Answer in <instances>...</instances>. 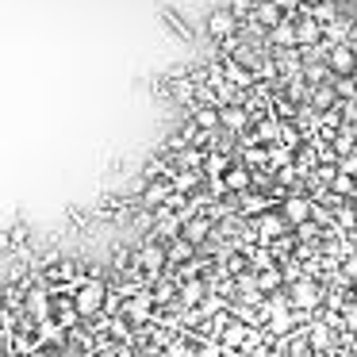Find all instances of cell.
<instances>
[{"instance_id":"obj_1","label":"cell","mask_w":357,"mask_h":357,"mask_svg":"<svg viewBox=\"0 0 357 357\" xmlns=\"http://www.w3.org/2000/svg\"><path fill=\"white\" fill-rule=\"evenodd\" d=\"M108 296H112V288L104 284V280H81L77 288H73V303H77V311H81V319H96L104 307H108Z\"/></svg>"},{"instance_id":"obj_2","label":"cell","mask_w":357,"mask_h":357,"mask_svg":"<svg viewBox=\"0 0 357 357\" xmlns=\"http://www.w3.org/2000/svg\"><path fill=\"white\" fill-rule=\"evenodd\" d=\"M165 265H169V250H165V246H158V242H154V238H150V242H146V246H142V250H139V269H142V273H146V277H150V280H154V277H158V273H162V269H165Z\"/></svg>"},{"instance_id":"obj_3","label":"cell","mask_w":357,"mask_h":357,"mask_svg":"<svg viewBox=\"0 0 357 357\" xmlns=\"http://www.w3.org/2000/svg\"><path fill=\"white\" fill-rule=\"evenodd\" d=\"M280 215H284L292 227L307 223V215H311V200H303V196H284V204H280Z\"/></svg>"},{"instance_id":"obj_4","label":"cell","mask_w":357,"mask_h":357,"mask_svg":"<svg viewBox=\"0 0 357 357\" xmlns=\"http://www.w3.org/2000/svg\"><path fill=\"white\" fill-rule=\"evenodd\" d=\"M257 24L269 27V31H277V27L284 24V8H280V0H261V4H257Z\"/></svg>"},{"instance_id":"obj_5","label":"cell","mask_w":357,"mask_h":357,"mask_svg":"<svg viewBox=\"0 0 357 357\" xmlns=\"http://www.w3.org/2000/svg\"><path fill=\"white\" fill-rule=\"evenodd\" d=\"M331 73H338V77H349V73H354V66H357V58H354V50L346 47V43H342V47H334L331 50Z\"/></svg>"},{"instance_id":"obj_6","label":"cell","mask_w":357,"mask_h":357,"mask_svg":"<svg viewBox=\"0 0 357 357\" xmlns=\"http://www.w3.org/2000/svg\"><path fill=\"white\" fill-rule=\"evenodd\" d=\"M319 300H323V296H319L315 280H307V277L296 280V288H292V303H296V307H315Z\"/></svg>"},{"instance_id":"obj_7","label":"cell","mask_w":357,"mask_h":357,"mask_svg":"<svg viewBox=\"0 0 357 357\" xmlns=\"http://www.w3.org/2000/svg\"><path fill=\"white\" fill-rule=\"evenodd\" d=\"M208 234H211V219H208V215L185 219V231H181V238H188L192 246H200V242H208Z\"/></svg>"},{"instance_id":"obj_8","label":"cell","mask_w":357,"mask_h":357,"mask_svg":"<svg viewBox=\"0 0 357 357\" xmlns=\"http://www.w3.org/2000/svg\"><path fill=\"white\" fill-rule=\"evenodd\" d=\"M234 27H238V16H234V12H211L208 16V31L215 35V39H223V35H231Z\"/></svg>"},{"instance_id":"obj_9","label":"cell","mask_w":357,"mask_h":357,"mask_svg":"<svg viewBox=\"0 0 357 357\" xmlns=\"http://www.w3.org/2000/svg\"><path fill=\"white\" fill-rule=\"evenodd\" d=\"M250 185H254V177H250L246 165H231V169H227V177H223V188H227V192H246Z\"/></svg>"},{"instance_id":"obj_10","label":"cell","mask_w":357,"mask_h":357,"mask_svg":"<svg viewBox=\"0 0 357 357\" xmlns=\"http://www.w3.org/2000/svg\"><path fill=\"white\" fill-rule=\"evenodd\" d=\"M288 227H292V223H288L284 215H261V219H257V231H261V238H280Z\"/></svg>"},{"instance_id":"obj_11","label":"cell","mask_w":357,"mask_h":357,"mask_svg":"<svg viewBox=\"0 0 357 357\" xmlns=\"http://www.w3.org/2000/svg\"><path fill=\"white\" fill-rule=\"evenodd\" d=\"M169 250V265H185V261H192V254H196V246L188 238H177L173 246H165Z\"/></svg>"},{"instance_id":"obj_12","label":"cell","mask_w":357,"mask_h":357,"mask_svg":"<svg viewBox=\"0 0 357 357\" xmlns=\"http://www.w3.org/2000/svg\"><path fill=\"white\" fill-rule=\"evenodd\" d=\"M204 300V280H181V303L185 307H192V303H200Z\"/></svg>"},{"instance_id":"obj_13","label":"cell","mask_w":357,"mask_h":357,"mask_svg":"<svg viewBox=\"0 0 357 357\" xmlns=\"http://www.w3.org/2000/svg\"><path fill=\"white\" fill-rule=\"evenodd\" d=\"M165 200H169V185H146V192H142L146 208H162Z\"/></svg>"},{"instance_id":"obj_14","label":"cell","mask_w":357,"mask_h":357,"mask_svg":"<svg viewBox=\"0 0 357 357\" xmlns=\"http://www.w3.org/2000/svg\"><path fill=\"white\" fill-rule=\"evenodd\" d=\"M219 116H223V127H231V131H238V127L250 123V119H246V108H223Z\"/></svg>"},{"instance_id":"obj_15","label":"cell","mask_w":357,"mask_h":357,"mask_svg":"<svg viewBox=\"0 0 357 357\" xmlns=\"http://www.w3.org/2000/svg\"><path fill=\"white\" fill-rule=\"evenodd\" d=\"M215 123H223V116H219V112H211V108L196 112V131H211Z\"/></svg>"},{"instance_id":"obj_16","label":"cell","mask_w":357,"mask_h":357,"mask_svg":"<svg viewBox=\"0 0 357 357\" xmlns=\"http://www.w3.org/2000/svg\"><path fill=\"white\" fill-rule=\"evenodd\" d=\"M284 135V127L277 123V119H265L261 127H257V142H273V139H280Z\"/></svg>"},{"instance_id":"obj_17","label":"cell","mask_w":357,"mask_h":357,"mask_svg":"<svg viewBox=\"0 0 357 357\" xmlns=\"http://www.w3.org/2000/svg\"><path fill=\"white\" fill-rule=\"evenodd\" d=\"M273 39H277L280 47H296V43H300V31H296L292 24H280L277 31H273Z\"/></svg>"},{"instance_id":"obj_18","label":"cell","mask_w":357,"mask_h":357,"mask_svg":"<svg viewBox=\"0 0 357 357\" xmlns=\"http://www.w3.org/2000/svg\"><path fill=\"white\" fill-rule=\"evenodd\" d=\"M296 31H300V43H315L323 27H319V20H315V16H307V20H303V24H300V27H296Z\"/></svg>"},{"instance_id":"obj_19","label":"cell","mask_w":357,"mask_h":357,"mask_svg":"<svg viewBox=\"0 0 357 357\" xmlns=\"http://www.w3.org/2000/svg\"><path fill=\"white\" fill-rule=\"evenodd\" d=\"M334 100H338V93H334V89H315V96H311V104H315L319 112L334 108Z\"/></svg>"},{"instance_id":"obj_20","label":"cell","mask_w":357,"mask_h":357,"mask_svg":"<svg viewBox=\"0 0 357 357\" xmlns=\"http://www.w3.org/2000/svg\"><path fill=\"white\" fill-rule=\"evenodd\" d=\"M334 192H342V196H357V181L349 177V173H342V169H338V177H334Z\"/></svg>"},{"instance_id":"obj_21","label":"cell","mask_w":357,"mask_h":357,"mask_svg":"<svg viewBox=\"0 0 357 357\" xmlns=\"http://www.w3.org/2000/svg\"><path fill=\"white\" fill-rule=\"evenodd\" d=\"M334 154H342V158L354 154V131H342L338 139H334Z\"/></svg>"},{"instance_id":"obj_22","label":"cell","mask_w":357,"mask_h":357,"mask_svg":"<svg viewBox=\"0 0 357 357\" xmlns=\"http://www.w3.org/2000/svg\"><path fill=\"white\" fill-rule=\"evenodd\" d=\"M277 284H280V273L277 269H265L261 277H257V288H261V292H273Z\"/></svg>"},{"instance_id":"obj_23","label":"cell","mask_w":357,"mask_h":357,"mask_svg":"<svg viewBox=\"0 0 357 357\" xmlns=\"http://www.w3.org/2000/svg\"><path fill=\"white\" fill-rule=\"evenodd\" d=\"M334 93L338 96H357V81L354 77H338L334 81Z\"/></svg>"},{"instance_id":"obj_24","label":"cell","mask_w":357,"mask_h":357,"mask_svg":"<svg viewBox=\"0 0 357 357\" xmlns=\"http://www.w3.org/2000/svg\"><path fill=\"white\" fill-rule=\"evenodd\" d=\"M242 208H246V211H265V208H269V200H261V196H242Z\"/></svg>"},{"instance_id":"obj_25","label":"cell","mask_w":357,"mask_h":357,"mask_svg":"<svg viewBox=\"0 0 357 357\" xmlns=\"http://www.w3.org/2000/svg\"><path fill=\"white\" fill-rule=\"evenodd\" d=\"M338 169H342V173H349V177H357V154H346Z\"/></svg>"},{"instance_id":"obj_26","label":"cell","mask_w":357,"mask_h":357,"mask_svg":"<svg viewBox=\"0 0 357 357\" xmlns=\"http://www.w3.org/2000/svg\"><path fill=\"white\" fill-rule=\"evenodd\" d=\"M342 280H357V257H346V265H342Z\"/></svg>"},{"instance_id":"obj_27","label":"cell","mask_w":357,"mask_h":357,"mask_svg":"<svg viewBox=\"0 0 357 357\" xmlns=\"http://www.w3.org/2000/svg\"><path fill=\"white\" fill-rule=\"evenodd\" d=\"M246 162H250V165L265 162V150H246Z\"/></svg>"},{"instance_id":"obj_28","label":"cell","mask_w":357,"mask_h":357,"mask_svg":"<svg viewBox=\"0 0 357 357\" xmlns=\"http://www.w3.org/2000/svg\"><path fill=\"white\" fill-rule=\"evenodd\" d=\"M315 20H331V4H319V8H315Z\"/></svg>"},{"instance_id":"obj_29","label":"cell","mask_w":357,"mask_h":357,"mask_svg":"<svg viewBox=\"0 0 357 357\" xmlns=\"http://www.w3.org/2000/svg\"><path fill=\"white\" fill-rule=\"evenodd\" d=\"M116 357H139V354H135L131 346H123V349H116Z\"/></svg>"},{"instance_id":"obj_30","label":"cell","mask_w":357,"mask_h":357,"mask_svg":"<svg viewBox=\"0 0 357 357\" xmlns=\"http://www.w3.org/2000/svg\"><path fill=\"white\" fill-rule=\"evenodd\" d=\"M349 326L357 331V307H349Z\"/></svg>"},{"instance_id":"obj_31","label":"cell","mask_w":357,"mask_h":357,"mask_svg":"<svg viewBox=\"0 0 357 357\" xmlns=\"http://www.w3.org/2000/svg\"><path fill=\"white\" fill-rule=\"evenodd\" d=\"M31 357H47V349H35V354Z\"/></svg>"},{"instance_id":"obj_32","label":"cell","mask_w":357,"mask_h":357,"mask_svg":"<svg viewBox=\"0 0 357 357\" xmlns=\"http://www.w3.org/2000/svg\"><path fill=\"white\" fill-rule=\"evenodd\" d=\"M142 357H162V354H158V349H154V354H142Z\"/></svg>"},{"instance_id":"obj_33","label":"cell","mask_w":357,"mask_h":357,"mask_svg":"<svg viewBox=\"0 0 357 357\" xmlns=\"http://www.w3.org/2000/svg\"><path fill=\"white\" fill-rule=\"evenodd\" d=\"M265 357H284V354H265Z\"/></svg>"},{"instance_id":"obj_34","label":"cell","mask_w":357,"mask_h":357,"mask_svg":"<svg viewBox=\"0 0 357 357\" xmlns=\"http://www.w3.org/2000/svg\"><path fill=\"white\" fill-rule=\"evenodd\" d=\"M307 4H323V0H307Z\"/></svg>"},{"instance_id":"obj_35","label":"cell","mask_w":357,"mask_h":357,"mask_svg":"<svg viewBox=\"0 0 357 357\" xmlns=\"http://www.w3.org/2000/svg\"><path fill=\"white\" fill-rule=\"evenodd\" d=\"M354 27H357V12H354Z\"/></svg>"},{"instance_id":"obj_36","label":"cell","mask_w":357,"mask_h":357,"mask_svg":"<svg viewBox=\"0 0 357 357\" xmlns=\"http://www.w3.org/2000/svg\"><path fill=\"white\" fill-rule=\"evenodd\" d=\"M354 215H357V204H354Z\"/></svg>"},{"instance_id":"obj_37","label":"cell","mask_w":357,"mask_h":357,"mask_svg":"<svg viewBox=\"0 0 357 357\" xmlns=\"http://www.w3.org/2000/svg\"><path fill=\"white\" fill-rule=\"evenodd\" d=\"M334 357H342V354H334Z\"/></svg>"}]
</instances>
